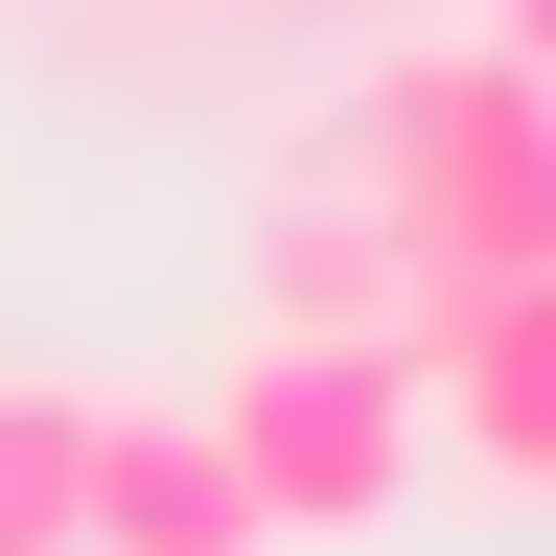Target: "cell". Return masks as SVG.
Listing matches in <instances>:
<instances>
[{
	"label": "cell",
	"mask_w": 556,
	"mask_h": 556,
	"mask_svg": "<svg viewBox=\"0 0 556 556\" xmlns=\"http://www.w3.org/2000/svg\"><path fill=\"white\" fill-rule=\"evenodd\" d=\"M208 441H232L255 486V533H371L394 486H417V348L394 325H255L232 371H208Z\"/></svg>",
	"instance_id": "obj_2"
},
{
	"label": "cell",
	"mask_w": 556,
	"mask_h": 556,
	"mask_svg": "<svg viewBox=\"0 0 556 556\" xmlns=\"http://www.w3.org/2000/svg\"><path fill=\"white\" fill-rule=\"evenodd\" d=\"M348 163L394 186L417 278H556V70L510 47H394L348 93Z\"/></svg>",
	"instance_id": "obj_1"
},
{
	"label": "cell",
	"mask_w": 556,
	"mask_h": 556,
	"mask_svg": "<svg viewBox=\"0 0 556 556\" xmlns=\"http://www.w3.org/2000/svg\"><path fill=\"white\" fill-rule=\"evenodd\" d=\"M417 417L464 441V486L556 510V278H441L417 302Z\"/></svg>",
	"instance_id": "obj_3"
},
{
	"label": "cell",
	"mask_w": 556,
	"mask_h": 556,
	"mask_svg": "<svg viewBox=\"0 0 556 556\" xmlns=\"http://www.w3.org/2000/svg\"><path fill=\"white\" fill-rule=\"evenodd\" d=\"M255 278H278V325H394V348H417V302H441V278H417V232H394V186L348 163V139L255 208Z\"/></svg>",
	"instance_id": "obj_4"
},
{
	"label": "cell",
	"mask_w": 556,
	"mask_h": 556,
	"mask_svg": "<svg viewBox=\"0 0 556 556\" xmlns=\"http://www.w3.org/2000/svg\"><path fill=\"white\" fill-rule=\"evenodd\" d=\"M486 47H510V70H556V0H486Z\"/></svg>",
	"instance_id": "obj_7"
},
{
	"label": "cell",
	"mask_w": 556,
	"mask_h": 556,
	"mask_svg": "<svg viewBox=\"0 0 556 556\" xmlns=\"http://www.w3.org/2000/svg\"><path fill=\"white\" fill-rule=\"evenodd\" d=\"M93 556H278L255 486H232V441H208V394L93 417Z\"/></svg>",
	"instance_id": "obj_5"
},
{
	"label": "cell",
	"mask_w": 556,
	"mask_h": 556,
	"mask_svg": "<svg viewBox=\"0 0 556 556\" xmlns=\"http://www.w3.org/2000/svg\"><path fill=\"white\" fill-rule=\"evenodd\" d=\"M0 556H93V394L0 371Z\"/></svg>",
	"instance_id": "obj_6"
}]
</instances>
